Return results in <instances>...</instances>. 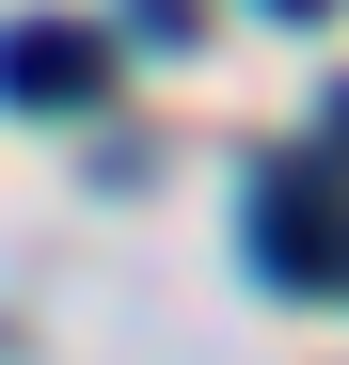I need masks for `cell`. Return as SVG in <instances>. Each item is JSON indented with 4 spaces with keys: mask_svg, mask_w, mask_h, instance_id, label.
Segmentation results:
<instances>
[{
    "mask_svg": "<svg viewBox=\"0 0 349 365\" xmlns=\"http://www.w3.org/2000/svg\"><path fill=\"white\" fill-rule=\"evenodd\" d=\"M333 143H349V96H333Z\"/></svg>",
    "mask_w": 349,
    "mask_h": 365,
    "instance_id": "obj_5",
    "label": "cell"
},
{
    "mask_svg": "<svg viewBox=\"0 0 349 365\" xmlns=\"http://www.w3.org/2000/svg\"><path fill=\"white\" fill-rule=\"evenodd\" d=\"M127 32H143V48H191V32H207V0H127Z\"/></svg>",
    "mask_w": 349,
    "mask_h": 365,
    "instance_id": "obj_3",
    "label": "cell"
},
{
    "mask_svg": "<svg viewBox=\"0 0 349 365\" xmlns=\"http://www.w3.org/2000/svg\"><path fill=\"white\" fill-rule=\"evenodd\" d=\"M95 96H111V32H80V16L0 32V111H95Z\"/></svg>",
    "mask_w": 349,
    "mask_h": 365,
    "instance_id": "obj_1",
    "label": "cell"
},
{
    "mask_svg": "<svg viewBox=\"0 0 349 365\" xmlns=\"http://www.w3.org/2000/svg\"><path fill=\"white\" fill-rule=\"evenodd\" d=\"M270 16H333V0H270Z\"/></svg>",
    "mask_w": 349,
    "mask_h": 365,
    "instance_id": "obj_4",
    "label": "cell"
},
{
    "mask_svg": "<svg viewBox=\"0 0 349 365\" xmlns=\"http://www.w3.org/2000/svg\"><path fill=\"white\" fill-rule=\"evenodd\" d=\"M254 255L286 286H349V191H333V175H270V191H254Z\"/></svg>",
    "mask_w": 349,
    "mask_h": 365,
    "instance_id": "obj_2",
    "label": "cell"
}]
</instances>
